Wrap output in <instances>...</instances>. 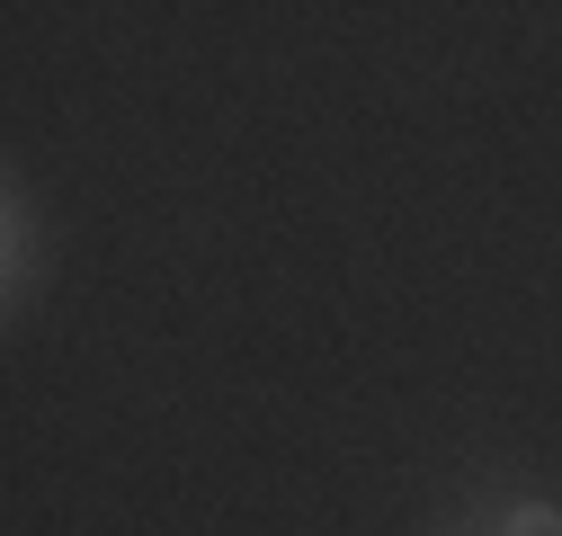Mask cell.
Masks as SVG:
<instances>
[{"label": "cell", "mask_w": 562, "mask_h": 536, "mask_svg": "<svg viewBox=\"0 0 562 536\" xmlns=\"http://www.w3.org/2000/svg\"><path fill=\"white\" fill-rule=\"evenodd\" d=\"M36 295V215H27V188L10 179V304Z\"/></svg>", "instance_id": "6da1fadb"}, {"label": "cell", "mask_w": 562, "mask_h": 536, "mask_svg": "<svg viewBox=\"0 0 562 536\" xmlns=\"http://www.w3.org/2000/svg\"><path fill=\"white\" fill-rule=\"evenodd\" d=\"M447 536H473V527H447Z\"/></svg>", "instance_id": "3957f363"}, {"label": "cell", "mask_w": 562, "mask_h": 536, "mask_svg": "<svg viewBox=\"0 0 562 536\" xmlns=\"http://www.w3.org/2000/svg\"><path fill=\"white\" fill-rule=\"evenodd\" d=\"M501 536H562V501H518L501 518Z\"/></svg>", "instance_id": "7a4b0ae2"}]
</instances>
